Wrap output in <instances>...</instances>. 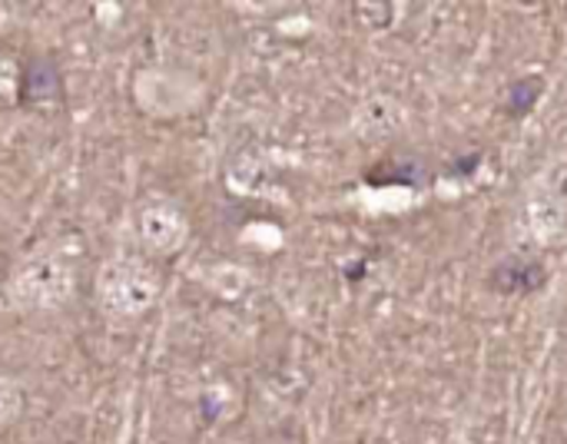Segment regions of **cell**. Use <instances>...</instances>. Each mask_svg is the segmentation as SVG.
<instances>
[{"label":"cell","mask_w":567,"mask_h":444,"mask_svg":"<svg viewBox=\"0 0 567 444\" xmlns=\"http://www.w3.org/2000/svg\"><path fill=\"white\" fill-rule=\"evenodd\" d=\"M73 289H76V269L70 256L47 246V249L27 252L13 266V272L7 276L3 296L13 312L47 316V312L63 309L73 299Z\"/></svg>","instance_id":"6da1fadb"},{"label":"cell","mask_w":567,"mask_h":444,"mask_svg":"<svg viewBox=\"0 0 567 444\" xmlns=\"http://www.w3.org/2000/svg\"><path fill=\"white\" fill-rule=\"evenodd\" d=\"M103 316L116 322L143 319L163 296V276L143 256H110L93 282Z\"/></svg>","instance_id":"7a4b0ae2"},{"label":"cell","mask_w":567,"mask_h":444,"mask_svg":"<svg viewBox=\"0 0 567 444\" xmlns=\"http://www.w3.org/2000/svg\"><path fill=\"white\" fill-rule=\"evenodd\" d=\"M136 236L146 252L173 256L189 239V216L173 196L153 193L136 206Z\"/></svg>","instance_id":"3957f363"},{"label":"cell","mask_w":567,"mask_h":444,"mask_svg":"<svg viewBox=\"0 0 567 444\" xmlns=\"http://www.w3.org/2000/svg\"><path fill=\"white\" fill-rule=\"evenodd\" d=\"M545 279H548L545 266L538 259H525V256H512V259L498 262L492 272V286L505 296H528V292L542 289Z\"/></svg>","instance_id":"277c9868"},{"label":"cell","mask_w":567,"mask_h":444,"mask_svg":"<svg viewBox=\"0 0 567 444\" xmlns=\"http://www.w3.org/2000/svg\"><path fill=\"white\" fill-rule=\"evenodd\" d=\"M23 402H27L23 385L17 379H10V375H0V432L13 428L20 422Z\"/></svg>","instance_id":"5b68a950"},{"label":"cell","mask_w":567,"mask_h":444,"mask_svg":"<svg viewBox=\"0 0 567 444\" xmlns=\"http://www.w3.org/2000/svg\"><path fill=\"white\" fill-rule=\"evenodd\" d=\"M542 93H545V80L542 76H522L508 90V113L512 116H528Z\"/></svg>","instance_id":"8992f818"},{"label":"cell","mask_w":567,"mask_h":444,"mask_svg":"<svg viewBox=\"0 0 567 444\" xmlns=\"http://www.w3.org/2000/svg\"><path fill=\"white\" fill-rule=\"evenodd\" d=\"M20 96V66L0 50V106H13Z\"/></svg>","instance_id":"52a82bcc"},{"label":"cell","mask_w":567,"mask_h":444,"mask_svg":"<svg viewBox=\"0 0 567 444\" xmlns=\"http://www.w3.org/2000/svg\"><path fill=\"white\" fill-rule=\"evenodd\" d=\"M478 166H482V153H472L468 159H465V156H458V159L452 163V169H449V173H452V176H475V169H478Z\"/></svg>","instance_id":"ba28073f"}]
</instances>
